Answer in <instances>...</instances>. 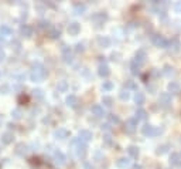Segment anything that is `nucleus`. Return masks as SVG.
Segmentation results:
<instances>
[{
  "label": "nucleus",
  "instance_id": "obj_1",
  "mask_svg": "<svg viewBox=\"0 0 181 169\" xmlns=\"http://www.w3.org/2000/svg\"><path fill=\"white\" fill-rule=\"evenodd\" d=\"M45 75H47V71H45V68L43 67V64H40V63L33 64V67H31V73H30V80L31 81L40 82V81H43L44 78H45Z\"/></svg>",
  "mask_w": 181,
  "mask_h": 169
},
{
  "label": "nucleus",
  "instance_id": "obj_2",
  "mask_svg": "<svg viewBox=\"0 0 181 169\" xmlns=\"http://www.w3.org/2000/svg\"><path fill=\"white\" fill-rule=\"evenodd\" d=\"M71 145L75 146V151H77V155L79 156V158H84L85 155H86V144L85 142H82L79 138H74L72 141H71Z\"/></svg>",
  "mask_w": 181,
  "mask_h": 169
},
{
  "label": "nucleus",
  "instance_id": "obj_3",
  "mask_svg": "<svg viewBox=\"0 0 181 169\" xmlns=\"http://www.w3.org/2000/svg\"><path fill=\"white\" fill-rule=\"evenodd\" d=\"M141 132H143L144 136H156L158 134H161V129L156 128V127L150 125V124H146V125L141 128Z\"/></svg>",
  "mask_w": 181,
  "mask_h": 169
},
{
  "label": "nucleus",
  "instance_id": "obj_4",
  "mask_svg": "<svg viewBox=\"0 0 181 169\" xmlns=\"http://www.w3.org/2000/svg\"><path fill=\"white\" fill-rule=\"evenodd\" d=\"M151 41L154 46L157 47H161V48H168V40H166L163 36L160 34H154V36H151Z\"/></svg>",
  "mask_w": 181,
  "mask_h": 169
},
{
  "label": "nucleus",
  "instance_id": "obj_5",
  "mask_svg": "<svg viewBox=\"0 0 181 169\" xmlns=\"http://www.w3.org/2000/svg\"><path fill=\"white\" fill-rule=\"evenodd\" d=\"M137 119L134 118H129L128 121H126V124H124V132H126V134H133L134 131H136V127H137Z\"/></svg>",
  "mask_w": 181,
  "mask_h": 169
},
{
  "label": "nucleus",
  "instance_id": "obj_6",
  "mask_svg": "<svg viewBox=\"0 0 181 169\" xmlns=\"http://www.w3.org/2000/svg\"><path fill=\"white\" fill-rule=\"evenodd\" d=\"M106 20H107V16L105 13H96L94 17H92V21L95 23V27L96 29H101Z\"/></svg>",
  "mask_w": 181,
  "mask_h": 169
},
{
  "label": "nucleus",
  "instance_id": "obj_7",
  "mask_svg": "<svg viewBox=\"0 0 181 169\" xmlns=\"http://www.w3.org/2000/svg\"><path fill=\"white\" fill-rule=\"evenodd\" d=\"M53 158H54V162L57 163V165H64L65 163V155L62 152H61L60 149H57V151H54V153H53Z\"/></svg>",
  "mask_w": 181,
  "mask_h": 169
},
{
  "label": "nucleus",
  "instance_id": "obj_8",
  "mask_svg": "<svg viewBox=\"0 0 181 169\" xmlns=\"http://www.w3.org/2000/svg\"><path fill=\"white\" fill-rule=\"evenodd\" d=\"M79 31H81V24L78 23V21L69 23V26H68V34H69V36H78Z\"/></svg>",
  "mask_w": 181,
  "mask_h": 169
},
{
  "label": "nucleus",
  "instance_id": "obj_9",
  "mask_svg": "<svg viewBox=\"0 0 181 169\" xmlns=\"http://www.w3.org/2000/svg\"><path fill=\"white\" fill-rule=\"evenodd\" d=\"M98 74L101 75V77L106 78L107 75L111 74V68H109V65H107L106 63H101L99 67H98Z\"/></svg>",
  "mask_w": 181,
  "mask_h": 169
},
{
  "label": "nucleus",
  "instance_id": "obj_10",
  "mask_svg": "<svg viewBox=\"0 0 181 169\" xmlns=\"http://www.w3.org/2000/svg\"><path fill=\"white\" fill-rule=\"evenodd\" d=\"M158 102H160L163 107H168L171 104V94L170 92H161L160 98H158Z\"/></svg>",
  "mask_w": 181,
  "mask_h": 169
},
{
  "label": "nucleus",
  "instance_id": "obj_11",
  "mask_svg": "<svg viewBox=\"0 0 181 169\" xmlns=\"http://www.w3.org/2000/svg\"><path fill=\"white\" fill-rule=\"evenodd\" d=\"M92 138H94V135L90 131H88V129H81L79 131V139L82 142H89L92 141Z\"/></svg>",
  "mask_w": 181,
  "mask_h": 169
},
{
  "label": "nucleus",
  "instance_id": "obj_12",
  "mask_svg": "<svg viewBox=\"0 0 181 169\" xmlns=\"http://www.w3.org/2000/svg\"><path fill=\"white\" fill-rule=\"evenodd\" d=\"M90 111H92V114H94L95 117H98V118H101V117H103V115H105V109H103V107H102L101 104L92 105Z\"/></svg>",
  "mask_w": 181,
  "mask_h": 169
},
{
  "label": "nucleus",
  "instance_id": "obj_13",
  "mask_svg": "<svg viewBox=\"0 0 181 169\" xmlns=\"http://www.w3.org/2000/svg\"><path fill=\"white\" fill-rule=\"evenodd\" d=\"M96 43L99 44V47L106 48V47H109V46H111V38L107 37V36H98Z\"/></svg>",
  "mask_w": 181,
  "mask_h": 169
},
{
  "label": "nucleus",
  "instance_id": "obj_14",
  "mask_svg": "<svg viewBox=\"0 0 181 169\" xmlns=\"http://www.w3.org/2000/svg\"><path fill=\"white\" fill-rule=\"evenodd\" d=\"M20 34L26 38H30L33 36V27H30L28 24H23L20 27Z\"/></svg>",
  "mask_w": 181,
  "mask_h": 169
},
{
  "label": "nucleus",
  "instance_id": "obj_15",
  "mask_svg": "<svg viewBox=\"0 0 181 169\" xmlns=\"http://www.w3.org/2000/svg\"><path fill=\"white\" fill-rule=\"evenodd\" d=\"M54 136H55L57 139H65V138L69 136V131L65 129V128H58V129H55V132H54Z\"/></svg>",
  "mask_w": 181,
  "mask_h": 169
},
{
  "label": "nucleus",
  "instance_id": "obj_16",
  "mask_svg": "<svg viewBox=\"0 0 181 169\" xmlns=\"http://www.w3.org/2000/svg\"><path fill=\"white\" fill-rule=\"evenodd\" d=\"M133 61H136L139 65H141V64H144V61H146V53H144L143 50H139L136 54H134V58H133Z\"/></svg>",
  "mask_w": 181,
  "mask_h": 169
},
{
  "label": "nucleus",
  "instance_id": "obj_17",
  "mask_svg": "<svg viewBox=\"0 0 181 169\" xmlns=\"http://www.w3.org/2000/svg\"><path fill=\"white\" fill-rule=\"evenodd\" d=\"M170 163L173 166H180L181 165V153L173 152L170 155Z\"/></svg>",
  "mask_w": 181,
  "mask_h": 169
},
{
  "label": "nucleus",
  "instance_id": "obj_18",
  "mask_svg": "<svg viewBox=\"0 0 181 169\" xmlns=\"http://www.w3.org/2000/svg\"><path fill=\"white\" fill-rule=\"evenodd\" d=\"M62 57H64L65 63H71L72 61V53H71V48L68 46H64L62 47Z\"/></svg>",
  "mask_w": 181,
  "mask_h": 169
},
{
  "label": "nucleus",
  "instance_id": "obj_19",
  "mask_svg": "<svg viewBox=\"0 0 181 169\" xmlns=\"http://www.w3.org/2000/svg\"><path fill=\"white\" fill-rule=\"evenodd\" d=\"M13 141H14V135L11 132H4L2 135V142L4 145H10V144H13Z\"/></svg>",
  "mask_w": 181,
  "mask_h": 169
},
{
  "label": "nucleus",
  "instance_id": "obj_20",
  "mask_svg": "<svg viewBox=\"0 0 181 169\" xmlns=\"http://www.w3.org/2000/svg\"><path fill=\"white\" fill-rule=\"evenodd\" d=\"M13 34V30H11L10 26H7V24H2L0 26V36H3V37H9Z\"/></svg>",
  "mask_w": 181,
  "mask_h": 169
},
{
  "label": "nucleus",
  "instance_id": "obj_21",
  "mask_svg": "<svg viewBox=\"0 0 181 169\" xmlns=\"http://www.w3.org/2000/svg\"><path fill=\"white\" fill-rule=\"evenodd\" d=\"M65 102H67L68 107H71V108H75V107L78 105V98L75 97L74 94H71V95H68L67 98H65Z\"/></svg>",
  "mask_w": 181,
  "mask_h": 169
},
{
  "label": "nucleus",
  "instance_id": "obj_22",
  "mask_svg": "<svg viewBox=\"0 0 181 169\" xmlns=\"http://www.w3.org/2000/svg\"><path fill=\"white\" fill-rule=\"evenodd\" d=\"M85 10H86V6H85L84 3H81V2L74 3V13L75 14H84Z\"/></svg>",
  "mask_w": 181,
  "mask_h": 169
},
{
  "label": "nucleus",
  "instance_id": "obj_23",
  "mask_svg": "<svg viewBox=\"0 0 181 169\" xmlns=\"http://www.w3.org/2000/svg\"><path fill=\"white\" fill-rule=\"evenodd\" d=\"M129 165H130L129 158H120V159H117V161H116V166L119 169H126Z\"/></svg>",
  "mask_w": 181,
  "mask_h": 169
},
{
  "label": "nucleus",
  "instance_id": "obj_24",
  "mask_svg": "<svg viewBox=\"0 0 181 169\" xmlns=\"http://www.w3.org/2000/svg\"><path fill=\"white\" fill-rule=\"evenodd\" d=\"M180 84L178 82H175V81H171L170 84H168V92L170 94H178L180 92Z\"/></svg>",
  "mask_w": 181,
  "mask_h": 169
},
{
  "label": "nucleus",
  "instance_id": "obj_25",
  "mask_svg": "<svg viewBox=\"0 0 181 169\" xmlns=\"http://www.w3.org/2000/svg\"><path fill=\"white\" fill-rule=\"evenodd\" d=\"M14 152H16L17 155L24 156V155L27 153V145H24V144H17L16 151H14Z\"/></svg>",
  "mask_w": 181,
  "mask_h": 169
},
{
  "label": "nucleus",
  "instance_id": "obj_26",
  "mask_svg": "<svg viewBox=\"0 0 181 169\" xmlns=\"http://www.w3.org/2000/svg\"><path fill=\"white\" fill-rule=\"evenodd\" d=\"M134 118L137 119V121H144V119H147V112L144 111V109H137L136 114H134Z\"/></svg>",
  "mask_w": 181,
  "mask_h": 169
},
{
  "label": "nucleus",
  "instance_id": "obj_27",
  "mask_svg": "<svg viewBox=\"0 0 181 169\" xmlns=\"http://www.w3.org/2000/svg\"><path fill=\"white\" fill-rule=\"evenodd\" d=\"M144 100H146V97H144V94L141 91H137L136 92V95H134V102L137 105H143L144 104Z\"/></svg>",
  "mask_w": 181,
  "mask_h": 169
},
{
  "label": "nucleus",
  "instance_id": "obj_28",
  "mask_svg": "<svg viewBox=\"0 0 181 169\" xmlns=\"http://www.w3.org/2000/svg\"><path fill=\"white\" fill-rule=\"evenodd\" d=\"M48 36H50V38H53V40H55V38H60V36H61L60 29H57V27L50 29V31H48Z\"/></svg>",
  "mask_w": 181,
  "mask_h": 169
},
{
  "label": "nucleus",
  "instance_id": "obj_29",
  "mask_svg": "<svg viewBox=\"0 0 181 169\" xmlns=\"http://www.w3.org/2000/svg\"><path fill=\"white\" fill-rule=\"evenodd\" d=\"M128 152H129V155H130L132 158L137 159V156H139V148H137V146L130 145V146L128 148Z\"/></svg>",
  "mask_w": 181,
  "mask_h": 169
},
{
  "label": "nucleus",
  "instance_id": "obj_30",
  "mask_svg": "<svg viewBox=\"0 0 181 169\" xmlns=\"http://www.w3.org/2000/svg\"><path fill=\"white\" fill-rule=\"evenodd\" d=\"M130 71H132V74L133 75L140 74V65H139L136 61H133V60H132V63H130Z\"/></svg>",
  "mask_w": 181,
  "mask_h": 169
},
{
  "label": "nucleus",
  "instance_id": "obj_31",
  "mask_svg": "<svg viewBox=\"0 0 181 169\" xmlns=\"http://www.w3.org/2000/svg\"><path fill=\"white\" fill-rule=\"evenodd\" d=\"M168 149H170V145H168V144H164V145L157 146V149H156V153H157V155H163V153L168 152Z\"/></svg>",
  "mask_w": 181,
  "mask_h": 169
},
{
  "label": "nucleus",
  "instance_id": "obj_32",
  "mask_svg": "<svg viewBox=\"0 0 181 169\" xmlns=\"http://www.w3.org/2000/svg\"><path fill=\"white\" fill-rule=\"evenodd\" d=\"M57 88H58V91L60 92H65L68 90V82L64 81V80H61V81H58Z\"/></svg>",
  "mask_w": 181,
  "mask_h": 169
},
{
  "label": "nucleus",
  "instance_id": "obj_33",
  "mask_svg": "<svg viewBox=\"0 0 181 169\" xmlns=\"http://www.w3.org/2000/svg\"><path fill=\"white\" fill-rule=\"evenodd\" d=\"M102 104H103L105 107H112V105H113V98L109 97V95H103V97H102Z\"/></svg>",
  "mask_w": 181,
  "mask_h": 169
},
{
  "label": "nucleus",
  "instance_id": "obj_34",
  "mask_svg": "<svg viewBox=\"0 0 181 169\" xmlns=\"http://www.w3.org/2000/svg\"><path fill=\"white\" fill-rule=\"evenodd\" d=\"M119 97H120V100H123V101H128V100L130 98V92H129V90L123 88L120 91V94H119Z\"/></svg>",
  "mask_w": 181,
  "mask_h": 169
},
{
  "label": "nucleus",
  "instance_id": "obj_35",
  "mask_svg": "<svg viewBox=\"0 0 181 169\" xmlns=\"http://www.w3.org/2000/svg\"><path fill=\"white\" fill-rule=\"evenodd\" d=\"M107 119H109V122H111V124H115V125H117V124L120 122L119 117H117V115H115V114H109V115H107Z\"/></svg>",
  "mask_w": 181,
  "mask_h": 169
},
{
  "label": "nucleus",
  "instance_id": "obj_36",
  "mask_svg": "<svg viewBox=\"0 0 181 169\" xmlns=\"http://www.w3.org/2000/svg\"><path fill=\"white\" fill-rule=\"evenodd\" d=\"M102 90H103V91H111V90H113V82L112 81H103Z\"/></svg>",
  "mask_w": 181,
  "mask_h": 169
},
{
  "label": "nucleus",
  "instance_id": "obj_37",
  "mask_svg": "<svg viewBox=\"0 0 181 169\" xmlns=\"http://www.w3.org/2000/svg\"><path fill=\"white\" fill-rule=\"evenodd\" d=\"M33 95L36 97V98H44V91L41 90V88H36V90H33Z\"/></svg>",
  "mask_w": 181,
  "mask_h": 169
},
{
  "label": "nucleus",
  "instance_id": "obj_38",
  "mask_svg": "<svg viewBox=\"0 0 181 169\" xmlns=\"http://www.w3.org/2000/svg\"><path fill=\"white\" fill-rule=\"evenodd\" d=\"M126 90H136L137 91V85H136V82L132 81V80H129V81H126Z\"/></svg>",
  "mask_w": 181,
  "mask_h": 169
},
{
  "label": "nucleus",
  "instance_id": "obj_39",
  "mask_svg": "<svg viewBox=\"0 0 181 169\" xmlns=\"http://www.w3.org/2000/svg\"><path fill=\"white\" fill-rule=\"evenodd\" d=\"M17 102H19V104H27V102H28V97H27L26 94H20L19 98H17Z\"/></svg>",
  "mask_w": 181,
  "mask_h": 169
},
{
  "label": "nucleus",
  "instance_id": "obj_40",
  "mask_svg": "<svg viewBox=\"0 0 181 169\" xmlns=\"http://www.w3.org/2000/svg\"><path fill=\"white\" fill-rule=\"evenodd\" d=\"M11 117H13L14 119H20L21 118V111L19 108L13 109V111H11Z\"/></svg>",
  "mask_w": 181,
  "mask_h": 169
},
{
  "label": "nucleus",
  "instance_id": "obj_41",
  "mask_svg": "<svg viewBox=\"0 0 181 169\" xmlns=\"http://www.w3.org/2000/svg\"><path fill=\"white\" fill-rule=\"evenodd\" d=\"M38 27L40 29H50V21L48 20H41L38 23Z\"/></svg>",
  "mask_w": 181,
  "mask_h": 169
},
{
  "label": "nucleus",
  "instance_id": "obj_42",
  "mask_svg": "<svg viewBox=\"0 0 181 169\" xmlns=\"http://www.w3.org/2000/svg\"><path fill=\"white\" fill-rule=\"evenodd\" d=\"M9 90H10V87H9L7 84L0 85V92H2V94H7V92H9Z\"/></svg>",
  "mask_w": 181,
  "mask_h": 169
},
{
  "label": "nucleus",
  "instance_id": "obj_43",
  "mask_svg": "<svg viewBox=\"0 0 181 169\" xmlns=\"http://www.w3.org/2000/svg\"><path fill=\"white\" fill-rule=\"evenodd\" d=\"M84 50H85V47H84V44H82V43H77V44H75V51L82 53Z\"/></svg>",
  "mask_w": 181,
  "mask_h": 169
},
{
  "label": "nucleus",
  "instance_id": "obj_44",
  "mask_svg": "<svg viewBox=\"0 0 181 169\" xmlns=\"http://www.w3.org/2000/svg\"><path fill=\"white\" fill-rule=\"evenodd\" d=\"M173 70H174L173 67H170V65H166V67H164V74H166V75H171L173 73H174Z\"/></svg>",
  "mask_w": 181,
  "mask_h": 169
},
{
  "label": "nucleus",
  "instance_id": "obj_45",
  "mask_svg": "<svg viewBox=\"0 0 181 169\" xmlns=\"http://www.w3.org/2000/svg\"><path fill=\"white\" fill-rule=\"evenodd\" d=\"M103 141H105V144H106V145H111V144H112V136L107 134V135L103 136Z\"/></svg>",
  "mask_w": 181,
  "mask_h": 169
},
{
  "label": "nucleus",
  "instance_id": "obj_46",
  "mask_svg": "<svg viewBox=\"0 0 181 169\" xmlns=\"http://www.w3.org/2000/svg\"><path fill=\"white\" fill-rule=\"evenodd\" d=\"M119 57H120V54H119V53H112V54H111V60L112 61H117V60H119Z\"/></svg>",
  "mask_w": 181,
  "mask_h": 169
},
{
  "label": "nucleus",
  "instance_id": "obj_47",
  "mask_svg": "<svg viewBox=\"0 0 181 169\" xmlns=\"http://www.w3.org/2000/svg\"><path fill=\"white\" fill-rule=\"evenodd\" d=\"M174 10L177 11V13H181V2H177V3L174 4Z\"/></svg>",
  "mask_w": 181,
  "mask_h": 169
},
{
  "label": "nucleus",
  "instance_id": "obj_48",
  "mask_svg": "<svg viewBox=\"0 0 181 169\" xmlns=\"http://www.w3.org/2000/svg\"><path fill=\"white\" fill-rule=\"evenodd\" d=\"M4 58H6V53H4L3 48H0V63H2Z\"/></svg>",
  "mask_w": 181,
  "mask_h": 169
},
{
  "label": "nucleus",
  "instance_id": "obj_49",
  "mask_svg": "<svg viewBox=\"0 0 181 169\" xmlns=\"http://www.w3.org/2000/svg\"><path fill=\"white\" fill-rule=\"evenodd\" d=\"M13 43H14V50H16V51H20V47H21L20 43H19V41H13Z\"/></svg>",
  "mask_w": 181,
  "mask_h": 169
},
{
  "label": "nucleus",
  "instance_id": "obj_50",
  "mask_svg": "<svg viewBox=\"0 0 181 169\" xmlns=\"http://www.w3.org/2000/svg\"><path fill=\"white\" fill-rule=\"evenodd\" d=\"M84 169H94V166H92V163L90 162H85L84 163Z\"/></svg>",
  "mask_w": 181,
  "mask_h": 169
},
{
  "label": "nucleus",
  "instance_id": "obj_51",
  "mask_svg": "<svg viewBox=\"0 0 181 169\" xmlns=\"http://www.w3.org/2000/svg\"><path fill=\"white\" fill-rule=\"evenodd\" d=\"M102 129H105V131H109V129H111V125H109V124H103V125H102Z\"/></svg>",
  "mask_w": 181,
  "mask_h": 169
},
{
  "label": "nucleus",
  "instance_id": "obj_52",
  "mask_svg": "<svg viewBox=\"0 0 181 169\" xmlns=\"http://www.w3.org/2000/svg\"><path fill=\"white\" fill-rule=\"evenodd\" d=\"M132 169H143V168H141V165H139V163H134V165L132 166Z\"/></svg>",
  "mask_w": 181,
  "mask_h": 169
},
{
  "label": "nucleus",
  "instance_id": "obj_53",
  "mask_svg": "<svg viewBox=\"0 0 181 169\" xmlns=\"http://www.w3.org/2000/svg\"><path fill=\"white\" fill-rule=\"evenodd\" d=\"M2 122H3V115L0 114V127H2Z\"/></svg>",
  "mask_w": 181,
  "mask_h": 169
}]
</instances>
